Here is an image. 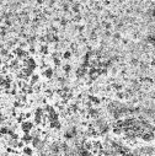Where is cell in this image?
Segmentation results:
<instances>
[{
  "label": "cell",
  "mask_w": 155,
  "mask_h": 156,
  "mask_svg": "<svg viewBox=\"0 0 155 156\" xmlns=\"http://www.w3.org/2000/svg\"><path fill=\"white\" fill-rule=\"evenodd\" d=\"M35 128V123L28 121V119H25L21 122V127H20V129L22 130V133H31V130Z\"/></svg>",
  "instance_id": "obj_1"
},
{
  "label": "cell",
  "mask_w": 155,
  "mask_h": 156,
  "mask_svg": "<svg viewBox=\"0 0 155 156\" xmlns=\"http://www.w3.org/2000/svg\"><path fill=\"white\" fill-rule=\"evenodd\" d=\"M42 75L46 77V79H53V77H54V69L51 68V67H47L42 71Z\"/></svg>",
  "instance_id": "obj_2"
},
{
  "label": "cell",
  "mask_w": 155,
  "mask_h": 156,
  "mask_svg": "<svg viewBox=\"0 0 155 156\" xmlns=\"http://www.w3.org/2000/svg\"><path fill=\"white\" fill-rule=\"evenodd\" d=\"M22 154H26V155H33L35 154V151H33V147L32 146H28V144L27 145H25L22 147V151H21Z\"/></svg>",
  "instance_id": "obj_3"
},
{
  "label": "cell",
  "mask_w": 155,
  "mask_h": 156,
  "mask_svg": "<svg viewBox=\"0 0 155 156\" xmlns=\"http://www.w3.org/2000/svg\"><path fill=\"white\" fill-rule=\"evenodd\" d=\"M71 55H73V53H71V51H65V52H63V59H65V60H68V59H70L71 58Z\"/></svg>",
  "instance_id": "obj_4"
}]
</instances>
